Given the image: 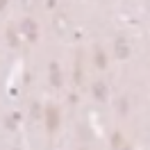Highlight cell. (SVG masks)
<instances>
[{
    "mask_svg": "<svg viewBox=\"0 0 150 150\" xmlns=\"http://www.w3.org/2000/svg\"><path fill=\"white\" fill-rule=\"evenodd\" d=\"M48 127H50V130H55V127H57V109H55V107L48 109Z\"/></svg>",
    "mask_w": 150,
    "mask_h": 150,
    "instance_id": "1",
    "label": "cell"
},
{
    "mask_svg": "<svg viewBox=\"0 0 150 150\" xmlns=\"http://www.w3.org/2000/svg\"><path fill=\"white\" fill-rule=\"evenodd\" d=\"M23 28L28 30L25 34H28L30 39H34V34H37V25H34V23H30V21H25V23H23Z\"/></svg>",
    "mask_w": 150,
    "mask_h": 150,
    "instance_id": "2",
    "label": "cell"
},
{
    "mask_svg": "<svg viewBox=\"0 0 150 150\" xmlns=\"http://www.w3.org/2000/svg\"><path fill=\"white\" fill-rule=\"evenodd\" d=\"M125 55H127V46L118 41V57H125Z\"/></svg>",
    "mask_w": 150,
    "mask_h": 150,
    "instance_id": "3",
    "label": "cell"
}]
</instances>
